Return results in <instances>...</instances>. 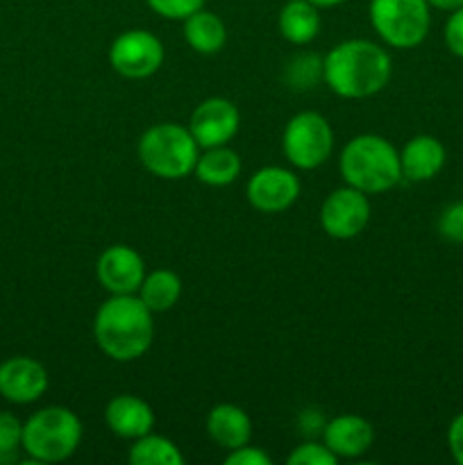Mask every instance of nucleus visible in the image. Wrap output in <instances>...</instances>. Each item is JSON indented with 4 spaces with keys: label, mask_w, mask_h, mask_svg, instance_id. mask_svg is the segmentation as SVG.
<instances>
[{
    "label": "nucleus",
    "mask_w": 463,
    "mask_h": 465,
    "mask_svg": "<svg viewBox=\"0 0 463 465\" xmlns=\"http://www.w3.org/2000/svg\"><path fill=\"white\" fill-rule=\"evenodd\" d=\"M393 75L390 54L368 39H348L322 59V80L336 95L348 100L370 98Z\"/></svg>",
    "instance_id": "f257e3e1"
},
{
    "label": "nucleus",
    "mask_w": 463,
    "mask_h": 465,
    "mask_svg": "<svg viewBox=\"0 0 463 465\" xmlns=\"http://www.w3.org/2000/svg\"><path fill=\"white\" fill-rule=\"evenodd\" d=\"M94 336L98 348L113 361H136L153 345V312L139 295H112L95 313Z\"/></svg>",
    "instance_id": "f03ea898"
},
{
    "label": "nucleus",
    "mask_w": 463,
    "mask_h": 465,
    "mask_svg": "<svg viewBox=\"0 0 463 465\" xmlns=\"http://www.w3.org/2000/svg\"><path fill=\"white\" fill-rule=\"evenodd\" d=\"M340 175L345 184L363 193H386L402 180L399 153L379 134H359L340 153Z\"/></svg>",
    "instance_id": "7ed1b4c3"
},
{
    "label": "nucleus",
    "mask_w": 463,
    "mask_h": 465,
    "mask_svg": "<svg viewBox=\"0 0 463 465\" xmlns=\"http://www.w3.org/2000/svg\"><path fill=\"white\" fill-rule=\"evenodd\" d=\"M200 145L177 123H159L148 127L139 139V162L148 173L162 180H182L195 171Z\"/></svg>",
    "instance_id": "20e7f679"
},
{
    "label": "nucleus",
    "mask_w": 463,
    "mask_h": 465,
    "mask_svg": "<svg viewBox=\"0 0 463 465\" xmlns=\"http://www.w3.org/2000/svg\"><path fill=\"white\" fill-rule=\"evenodd\" d=\"M82 443V422L71 409L45 407L23 425V450L34 463L71 459Z\"/></svg>",
    "instance_id": "39448f33"
},
{
    "label": "nucleus",
    "mask_w": 463,
    "mask_h": 465,
    "mask_svg": "<svg viewBox=\"0 0 463 465\" xmlns=\"http://www.w3.org/2000/svg\"><path fill=\"white\" fill-rule=\"evenodd\" d=\"M427 0H370V25L390 48H416L429 35L431 12Z\"/></svg>",
    "instance_id": "423d86ee"
},
{
    "label": "nucleus",
    "mask_w": 463,
    "mask_h": 465,
    "mask_svg": "<svg viewBox=\"0 0 463 465\" xmlns=\"http://www.w3.org/2000/svg\"><path fill=\"white\" fill-rule=\"evenodd\" d=\"M281 150L300 171H313L322 166L334 150V132L330 121L318 112L295 114L284 127Z\"/></svg>",
    "instance_id": "0eeeda50"
},
{
    "label": "nucleus",
    "mask_w": 463,
    "mask_h": 465,
    "mask_svg": "<svg viewBox=\"0 0 463 465\" xmlns=\"http://www.w3.org/2000/svg\"><path fill=\"white\" fill-rule=\"evenodd\" d=\"M109 64L125 80H145L163 64V44L148 30H127L109 45Z\"/></svg>",
    "instance_id": "6e6552de"
},
{
    "label": "nucleus",
    "mask_w": 463,
    "mask_h": 465,
    "mask_svg": "<svg viewBox=\"0 0 463 465\" xmlns=\"http://www.w3.org/2000/svg\"><path fill=\"white\" fill-rule=\"evenodd\" d=\"M368 221H370L368 193L354 189V186L331 191L320 207V225L331 239H354L366 230Z\"/></svg>",
    "instance_id": "1a4fd4ad"
},
{
    "label": "nucleus",
    "mask_w": 463,
    "mask_h": 465,
    "mask_svg": "<svg viewBox=\"0 0 463 465\" xmlns=\"http://www.w3.org/2000/svg\"><path fill=\"white\" fill-rule=\"evenodd\" d=\"M241 125V114L232 100L213 95L202 100L193 109L189 121V132L198 141L200 148L227 145L236 136Z\"/></svg>",
    "instance_id": "9d476101"
},
{
    "label": "nucleus",
    "mask_w": 463,
    "mask_h": 465,
    "mask_svg": "<svg viewBox=\"0 0 463 465\" xmlns=\"http://www.w3.org/2000/svg\"><path fill=\"white\" fill-rule=\"evenodd\" d=\"M95 277L109 295H134L143 284L145 262L130 245H112L95 262Z\"/></svg>",
    "instance_id": "9b49d317"
},
{
    "label": "nucleus",
    "mask_w": 463,
    "mask_h": 465,
    "mask_svg": "<svg viewBox=\"0 0 463 465\" xmlns=\"http://www.w3.org/2000/svg\"><path fill=\"white\" fill-rule=\"evenodd\" d=\"M248 203L261 213L286 212L300 195V180L281 166H263L248 182Z\"/></svg>",
    "instance_id": "f8f14e48"
},
{
    "label": "nucleus",
    "mask_w": 463,
    "mask_h": 465,
    "mask_svg": "<svg viewBox=\"0 0 463 465\" xmlns=\"http://www.w3.org/2000/svg\"><path fill=\"white\" fill-rule=\"evenodd\" d=\"M48 391V372L36 359L12 357L0 363V395L12 404H32Z\"/></svg>",
    "instance_id": "ddd939ff"
},
{
    "label": "nucleus",
    "mask_w": 463,
    "mask_h": 465,
    "mask_svg": "<svg viewBox=\"0 0 463 465\" xmlns=\"http://www.w3.org/2000/svg\"><path fill=\"white\" fill-rule=\"evenodd\" d=\"M322 443L339 459L363 457L375 443V427L361 416H339L325 425Z\"/></svg>",
    "instance_id": "4468645a"
},
{
    "label": "nucleus",
    "mask_w": 463,
    "mask_h": 465,
    "mask_svg": "<svg viewBox=\"0 0 463 465\" xmlns=\"http://www.w3.org/2000/svg\"><path fill=\"white\" fill-rule=\"evenodd\" d=\"M104 422L118 439L136 440L153 431L154 411L136 395H116L104 409Z\"/></svg>",
    "instance_id": "2eb2a0df"
},
{
    "label": "nucleus",
    "mask_w": 463,
    "mask_h": 465,
    "mask_svg": "<svg viewBox=\"0 0 463 465\" xmlns=\"http://www.w3.org/2000/svg\"><path fill=\"white\" fill-rule=\"evenodd\" d=\"M445 159V145L440 143L436 136L431 134H418L404 143L399 150V168H402V177L409 182H429L443 171Z\"/></svg>",
    "instance_id": "dca6fc26"
},
{
    "label": "nucleus",
    "mask_w": 463,
    "mask_h": 465,
    "mask_svg": "<svg viewBox=\"0 0 463 465\" xmlns=\"http://www.w3.org/2000/svg\"><path fill=\"white\" fill-rule=\"evenodd\" d=\"M207 436L222 450H236L248 445L252 439V420L248 413L236 404H216L207 413Z\"/></svg>",
    "instance_id": "f3484780"
},
{
    "label": "nucleus",
    "mask_w": 463,
    "mask_h": 465,
    "mask_svg": "<svg viewBox=\"0 0 463 465\" xmlns=\"http://www.w3.org/2000/svg\"><path fill=\"white\" fill-rule=\"evenodd\" d=\"M320 9L309 0H289L277 18L280 35L293 45L311 44L320 32Z\"/></svg>",
    "instance_id": "a211bd4d"
},
{
    "label": "nucleus",
    "mask_w": 463,
    "mask_h": 465,
    "mask_svg": "<svg viewBox=\"0 0 463 465\" xmlns=\"http://www.w3.org/2000/svg\"><path fill=\"white\" fill-rule=\"evenodd\" d=\"M184 39L200 54H216L227 44V27L213 12L200 9L184 18Z\"/></svg>",
    "instance_id": "6ab92c4d"
},
{
    "label": "nucleus",
    "mask_w": 463,
    "mask_h": 465,
    "mask_svg": "<svg viewBox=\"0 0 463 465\" xmlns=\"http://www.w3.org/2000/svg\"><path fill=\"white\" fill-rule=\"evenodd\" d=\"M195 177L207 186H227L241 175V157L227 145L204 148L195 163Z\"/></svg>",
    "instance_id": "aec40b11"
},
{
    "label": "nucleus",
    "mask_w": 463,
    "mask_h": 465,
    "mask_svg": "<svg viewBox=\"0 0 463 465\" xmlns=\"http://www.w3.org/2000/svg\"><path fill=\"white\" fill-rule=\"evenodd\" d=\"M182 295V280L177 272L168 271V268H159V271L145 272L143 284L139 289V298L145 307L153 313L168 312L180 302Z\"/></svg>",
    "instance_id": "412c9836"
},
{
    "label": "nucleus",
    "mask_w": 463,
    "mask_h": 465,
    "mask_svg": "<svg viewBox=\"0 0 463 465\" xmlns=\"http://www.w3.org/2000/svg\"><path fill=\"white\" fill-rule=\"evenodd\" d=\"M132 465H184V454L166 436L145 434L132 443L127 454Z\"/></svg>",
    "instance_id": "4be33fe9"
},
{
    "label": "nucleus",
    "mask_w": 463,
    "mask_h": 465,
    "mask_svg": "<svg viewBox=\"0 0 463 465\" xmlns=\"http://www.w3.org/2000/svg\"><path fill=\"white\" fill-rule=\"evenodd\" d=\"M23 448V422L14 413L0 411V459L14 457Z\"/></svg>",
    "instance_id": "5701e85b"
},
{
    "label": "nucleus",
    "mask_w": 463,
    "mask_h": 465,
    "mask_svg": "<svg viewBox=\"0 0 463 465\" xmlns=\"http://www.w3.org/2000/svg\"><path fill=\"white\" fill-rule=\"evenodd\" d=\"M157 16L168 21H184L204 7V0H145Z\"/></svg>",
    "instance_id": "b1692460"
},
{
    "label": "nucleus",
    "mask_w": 463,
    "mask_h": 465,
    "mask_svg": "<svg viewBox=\"0 0 463 465\" xmlns=\"http://www.w3.org/2000/svg\"><path fill=\"white\" fill-rule=\"evenodd\" d=\"M339 461L325 443H302L291 452L289 465H334Z\"/></svg>",
    "instance_id": "393cba45"
},
{
    "label": "nucleus",
    "mask_w": 463,
    "mask_h": 465,
    "mask_svg": "<svg viewBox=\"0 0 463 465\" xmlns=\"http://www.w3.org/2000/svg\"><path fill=\"white\" fill-rule=\"evenodd\" d=\"M318 77H322V62L316 54L309 57L307 68H302V54H298L289 64V80L291 86H295V89H309V86L316 84Z\"/></svg>",
    "instance_id": "a878e982"
},
{
    "label": "nucleus",
    "mask_w": 463,
    "mask_h": 465,
    "mask_svg": "<svg viewBox=\"0 0 463 465\" xmlns=\"http://www.w3.org/2000/svg\"><path fill=\"white\" fill-rule=\"evenodd\" d=\"M438 234L452 243H463V203H452L438 218Z\"/></svg>",
    "instance_id": "bb28decb"
},
{
    "label": "nucleus",
    "mask_w": 463,
    "mask_h": 465,
    "mask_svg": "<svg viewBox=\"0 0 463 465\" xmlns=\"http://www.w3.org/2000/svg\"><path fill=\"white\" fill-rule=\"evenodd\" d=\"M443 36H445V45H448L449 53H452L454 57L463 59V7L449 12L448 23H445Z\"/></svg>",
    "instance_id": "cd10ccee"
},
{
    "label": "nucleus",
    "mask_w": 463,
    "mask_h": 465,
    "mask_svg": "<svg viewBox=\"0 0 463 465\" xmlns=\"http://www.w3.org/2000/svg\"><path fill=\"white\" fill-rule=\"evenodd\" d=\"M272 459L268 457L263 450L250 448L248 445H241V448L230 450V454L225 457V465H271Z\"/></svg>",
    "instance_id": "c85d7f7f"
},
{
    "label": "nucleus",
    "mask_w": 463,
    "mask_h": 465,
    "mask_svg": "<svg viewBox=\"0 0 463 465\" xmlns=\"http://www.w3.org/2000/svg\"><path fill=\"white\" fill-rule=\"evenodd\" d=\"M448 448L452 459L458 465H463V411L454 416V420L448 427Z\"/></svg>",
    "instance_id": "c756f323"
},
{
    "label": "nucleus",
    "mask_w": 463,
    "mask_h": 465,
    "mask_svg": "<svg viewBox=\"0 0 463 465\" xmlns=\"http://www.w3.org/2000/svg\"><path fill=\"white\" fill-rule=\"evenodd\" d=\"M429 7L443 9V12H454V9L463 7V0H427Z\"/></svg>",
    "instance_id": "7c9ffc66"
},
{
    "label": "nucleus",
    "mask_w": 463,
    "mask_h": 465,
    "mask_svg": "<svg viewBox=\"0 0 463 465\" xmlns=\"http://www.w3.org/2000/svg\"><path fill=\"white\" fill-rule=\"evenodd\" d=\"M311 5H316L318 9H330V7H336V5H343L345 0H309Z\"/></svg>",
    "instance_id": "2f4dec72"
}]
</instances>
